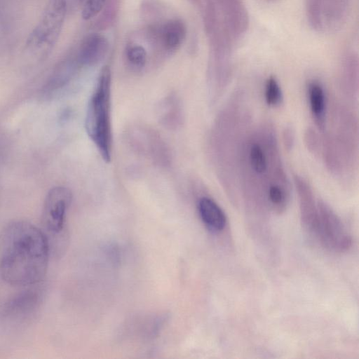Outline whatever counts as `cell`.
I'll return each instance as SVG.
<instances>
[{
  "label": "cell",
  "instance_id": "cell-8",
  "mask_svg": "<svg viewBox=\"0 0 359 359\" xmlns=\"http://www.w3.org/2000/svg\"><path fill=\"white\" fill-rule=\"evenodd\" d=\"M72 201V193L66 187L56 186L48 191L41 214V223L45 231L53 235L62 232Z\"/></svg>",
  "mask_w": 359,
  "mask_h": 359
},
{
  "label": "cell",
  "instance_id": "cell-6",
  "mask_svg": "<svg viewBox=\"0 0 359 359\" xmlns=\"http://www.w3.org/2000/svg\"><path fill=\"white\" fill-rule=\"evenodd\" d=\"M352 0H305L310 26L318 32L340 29L349 15Z\"/></svg>",
  "mask_w": 359,
  "mask_h": 359
},
{
  "label": "cell",
  "instance_id": "cell-22",
  "mask_svg": "<svg viewBox=\"0 0 359 359\" xmlns=\"http://www.w3.org/2000/svg\"><path fill=\"white\" fill-rule=\"evenodd\" d=\"M107 0H79L81 16L84 20L95 17L101 11Z\"/></svg>",
  "mask_w": 359,
  "mask_h": 359
},
{
  "label": "cell",
  "instance_id": "cell-18",
  "mask_svg": "<svg viewBox=\"0 0 359 359\" xmlns=\"http://www.w3.org/2000/svg\"><path fill=\"white\" fill-rule=\"evenodd\" d=\"M341 78L349 90L358 88V58L356 53L350 52L345 55L342 62Z\"/></svg>",
  "mask_w": 359,
  "mask_h": 359
},
{
  "label": "cell",
  "instance_id": "cell-1",
  "mask_svg": "<svg viewBox=\"0 0 359 359\" xmlns=\"http://www.w3.org/2000/svg\"><path fill=\"white\" fill-rule=\"evenodd\" d=\"M49 241L38 227L14 221L0 233V280L12 285L31 286L46 276Z\"/></svg>",
  "mask_w": 359,
  "mask_h": 359
},
{
  "label": "cell",
  "instance_id": "cell-26",
  "mask_svg": "<svg viewBox=\"0 0 359 359\" xmlns=\"http://www.w3.org/2000/svg\"><path fill=\"white\" fill-rule=\"evenodd\" d=\"M266 1H270V2H271V1H272V2H273V1H277V0H266Z\"/></svg>",
  "mask_w": 359,
  "mask_h": 359
},
{
  "label": "cell",
  "instance_id": "cell-5",
  "mask_svg": "<svg viewBox=\"0 0 359 359\" xmlns=\"http://www.w3.org/2000/svg\"><path fill=\"white\" fill-rule=\"evenodd\" d=\"M318 212L312 236L325 248L343 252L352 244L350 233L340 217L323 201L318 200Z\"/></svg>",
  "mask_w": 359,
  "mask_h": 359
},
{
  "label": "cell",
  "instance_id": "cell-4",
  "mask_svg": "<svg viewBox=\"0 0 359 359\" xmlns=\"http://www.w3.org/2000/svg\"><path fill=\"white\" fill-rule=\"evenodd\" d=\"M66 12V0H49L27 38L26 50L38 56L48 55L59 38Z\"/></svg>",
  "mask_w": 359,
  "mask_h": 359
},
{
  "label": "cell",
  "instance_id": "cell-19",
  "mask_svg": "<svg viewBox=\"0 0 359 359\" xmlns=\"http://www.w3.org/2000/svg\"><path fill=\"white\" fill-rule=\"evenodd\" d=\"M124 57L128 67L134 72L142 70L147 62L146 49L136 43H129L126 45Z\"/></svg>",
  "mask_w": 359,
  "mask_h": 359
},
{
  "label": "cell",
  "instance_id": "cell-13",
  "mask_svg": "<svg viewBox=\"0 0 359 359\" xmlns=\"http://www.w3.org/2000/svg\"><path fill=\"white\" fill-rule=\"evenodd\" d=\"M41 294L36 288H28L11 298L3 308V314L11 318L27 317L38 308Z\"/></svg>",
  "mask_w": 359,
  "mask_h": 359
},
{
  "label": "cell",
  "instance_id": "cell-21",
  "mask_svg": "<svg viewBox=\"0 0 359 359\" xmlns=\"http://www.w3.org/2000/svg\"><path fill=\"white\" fill-rule=\"evenodd\" d=\"M264 99L266 104L271 107H279L283 102L281 87L273 76H269L265 81Z\"/></svg>",
  "mask_w": 359,
  "mask_h": 359
},
{
  "label": "cell",
  "instance_id": "cell-10",
  "mask_svg": "<svg viewBox=\"0 0 359 359\" xmlns=\"http://www.w3.org/2000/svg\"><path fill=\"white\" fill-rule=\"evenodd\" d=\"M222 20L236 41L245 34L249 16L243 0H213Z\"/></svg>",
  "mask_w": 359,
  "mask_h": 359
},
{
  "label": "cell",
  "instance_id": "cell-11",
  "mask_svg": "<svg viewBox=\"0 0 359 359\" xmlns=\"http://www.w3.org/2000/svg\"><path fill=\"white\" fill-rule=\"evenodd\" d=\"M294 182L298 193L302 224L312 236L318 212V201H316L311 187L304 178L294 175Z\"/></svg>",
  "mask_w": 359,
  "mask_h": 359
},
{
  "label": "cell",
  "instance_id": "cell-7",
  "mask_svg": "<svg viewBox=\"0 0 359 359\" xmlns=\"http://www.w3.org/2000/svg\"><path fill=\"white\" fill-rule=\"evenodd\" d=\"M126 141L137 154L149 159L154 164L169 166L171 155L169 147L161 135L153 128L144 126L130 128L126 133Z\"/></svg>",
  "mask_w": 359,
  "mask_h": 359
},
{
  "label": "cell",
  "instance_id": "cell-25",
  "mask_svg": "<svg viewBox=\"0 0 359 359\" xmlns=\"http://www.w3.org/2000/svg\"><path fill=\"white\" fill-rule=\"evenodd\" d=\"M194 3L197 4L198 5L200 4V2L202 1V0H192Z\"/></svg>",
  "mask_w": 359,
  "mask_h": 359
},
{
  "label": "cell",
  "instance_id": "cell-9",
  "mask_svg": "<svg viewBox=\"0 0 359 359\" xmlns=\"http://www.w3.org/2000/svg\"><path fill=\"white\" fill-rule=\"evenodd\" d=\"M146 34L149 41L158 50L165 55H171L184 41L187 27L181 19L172 18L149 25L147 28Z\"/></svg>",
  "mask_w": 359,
  "mask_h": 359
},
{
  "label": "cell",
  "instance_id": "cell-14",
  "mask_svg": "<svg viewBox=\"0 0 359 359\" xmlns=\"http://www.w3.org/2000/svg\"><path fill=\"white\" fill-rule=\"evenodd\" d=\"M157 117L160 124L168 130H177L183 125L184 110L177 95L170 93L160 101Z\"/></svg>",
  "mask_w": 359,
  "mask_h": 359
},
{
  "label": "cell",
  "instance_id": "cell-3",
  "mask_svg": "<svg viewBox=\"0 0 359 359\" xmlns=\"http://www.w3.org/2000/svg\"><path fill=\"white\" fill-rule=\"evenodd\" d=\"M111 74L110 67L101 69L88 102L85 128L104 161L111 159L112 129L111 119Z\"/></svg>",
  "mask_w": 359,
  "mask_h": 359
},
{
  "label": "cell",
  "instance_id": "cell-17",
  "mask_svg": "<svg viewBox=\"0 0 359 359\" xmlns=\"http://www.w3.org/2000/svg\"><path fill=\"white\" fill-rule=\"evenodd\" d=\"M76 53L62 59L55 67L48 82V90H56L66 86L74 76L79 68Z\"/></svg>",
  "mask_w": 359,
  "mask_h": 359
},
{
  "label": "cell",
  "instance_id": "cell-12",
  "mask_svg": "<svg viewBox=\"0 0 359 359\" xmlns=\"http://www.w3.org/2000/svg\"><path fill=\"white\" fill-rule=\"evenodd\" d=\"M109 41L102 34L91 33L86 36L78 48L76 55L81 67L98 64L109 50Z\"/></svg>",
  "mask_w": 359,
  "mask_h": 359
},
{
  "label": "cell",
  "instance_id": "cell-16",
  "mask_svg": "<svg viewBox=\"0 0 359 359\" xmlns=\"http://www.w3.org/2000/svg\"><path fill=\"white\" fill-rule=\"evenodd\" d=\"M197 208L202 222L210 231L217 233L224 230L227 222L226 215L212 198L201 197Z\"/></svg>",
  "mask_w": 359,
  "mask_h": 359
},
{
  "label": "cell",
  "instance_id": "cell-15",
  "mask_svg": "<svg viewBox=\"0 0 359 359\" xmlns=\"http://www.w3.org/2000/svg\"><path fill=\"white\" fill-rule=\"evenodd\" d=\"M309 105L318 128L324 131L326 126L327 97L323 86L317 80L310 81L306 86Z\"/></svg>",
  "mask_w": 359,
  "mask_h": 359
},
{
  "label": "cell",
  "instance_id": "cell-2",
  "mask_svg": "<svg viewBox=\"0 0 359 359\" xmlns=\"http://www.w3.org/2000/svg\"><path fill=\"white\" fill-rule=\"evenodd\" d=\"M243 113L238 104L230 103L223 109L212 133V151L221 181L233 191L239 174L244 136Z\"/></svg>",
  "mask_w": 359,
  "mask_h": 359
},
{
  "label": "cell",
  "instance_id": "cell-20",
  "mask_svg": "<svg viewBox=\"0 0 359 359\" xmlns=\"http://www.w3.org/2000/svg\"><path fill=\"white\" fill-rule=\"evenodd\" d=\"M119 4L120 0H107L106 1L95 23V27L97 29H107L114 23Z\"/></svg>",
  "mask_w": 359,
  "mask_h": 359
},
{
  "label": "cell",
  "instance_id": "cell-23",
  "mask_svg": "<svg viewBox=\"0 0 359 359\" xmlns=\"http://www.w3.org/2000/svg\"><path fill=\"white\" fill-rule=\"evenodd\" d=\"M305 144L308 149L313 154L318 155L320 152V144L319 138L315 130L308 128L304 134Z\"/></svg>",
  "mask_w": 359,
  "mask_h": 359
},
{
  "label": "cell",
  "instance_id": "cell-24",
  "mask_svg": "<svg viewBox=\"0 0 359 359\" xmlns=\"http://www.w3.org/2000/svg\"><path fill=\"white\" fill-rule=\"evenodd\" d=\"M283 141L286 149L291 150L294 143V133L291 127L287 126L283 133Z\"/></svg>",
  "mask_w": 359,
  "mask_h": 359
}]
</instances>
